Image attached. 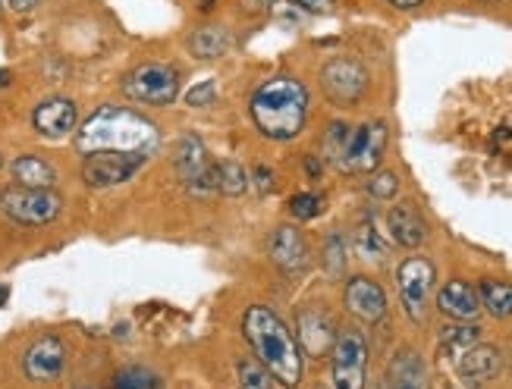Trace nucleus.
<instances>
[{
  "label": "nucleus",
  "mask_w": 512,
  "mask_h": 389,
  "mask_svg": "<svg viewBox=\"0 0 512 389\" xmlns=\"http://www.w3.org/2000/svg\"><path fill=\"white\" fill-rule=\"evenodd\" d=\"M267 255H271V261L286 273V277H299V273H305L311 264L308 242L296 226H277L271 242H267Z\"/></svg>",
  "instance_id": "nucleus-14"
},
{
  "label": "nucleus",
  "mask_w": 512,
  "mask_h": 389,
  "mask_svg": "<svg viewBox=\"0 0 512 389\" xmlns=\"http://www.w3.org/2000/svg\"><path fill=\"white\" fill-rule=\"evenodd\" d=\"M343 299H346L349 314L359 317L362 324H381V320L387 317V295L368 277H352L346 283Z\"/></svg>",
  "instance_id": "nucleus-15"
},
{
  "label": "nucleus",
  "mask_w": 512,
  "mask_h": 389,
  "mask_svg": "<svg viewBox=\"0 0 512 389\" xmlns=\"http://www.w3.org/2000/svg\"><path fill=\"white\" fill-rule=\"evenodd\" d=\"M0 167H4V157H0Z\"/></svg>",
  "instance_id": "nucleus-41"
},
{
  "label": "nucleus",
  "mask_w": 512,
  "mask_h": 389,
  "mask_svg": "<svg viewBox=\"0 0 512 389\" xmlns=\"http://www.w3.org/2000/svg\"><path fill=\"white\" fill-rule=\"evenodd\" d=\"M246 189H249V173L242 170V164H236V160H217V192L236 198Z\"/></svg>",
  "instance_id": "nucleus-25"
},
{
  "label": "nucleus",
  "mask_w": 512,
  "mask_h": 389,
  "mask_svg": "<svg viewBox=\"0 0 512 389\" xmlns=\"http://www.w3.org/2000/svg\"><path fill=\"white\" fill-rule=\"evenodd\" d=\"M456 371L465 383H487L503 371V352L497 346L475 342L472 349H465L456 358Z\"/></svg>",
  "instance_id": "nucleus-17"
},
{
  "label": "nucleus",
  "mask_w": 512,
  "mask_h": 389,
  "mask_svg": "<svg viewBox=\"0 0 512 389\" xmlns=\"http://www.w3.org/2000/svg\"><path fill=\"white\" fill-rule=\"evenodd\" d=\"M475 342H481V327L478 324H469V320H462V324L443 327L440 330V355L459 358L465 349H472Z\"/></svg>",
  "instance_id": "nucleus-23"
},
{
  "label": "nucleus",
  "mask_w": 512,
  "mask_h": 389,
  "mask_svg": "<svg viewBox=\"0 0 512 389\" xmlns=\"http://www.w3.org/2000/svg\"><path fill=\"white\" fill-rule=\"evenodd\" d=\"M76 123H79V113H76V104L70 98H48L41 101L32 113V126L41 139H66L70 132H76Z\"/></svg>",
  "instance_id": "nucleus-16"
},
{
  "label": "nucleus",
  "mask_w": 512,
  "mask_h": 389,
  "mask_svg": "<svg viewBox=\"0 0 512 389\" xmlns=\"http://www.w3.org/2000/svg\"><path fill=\"white\" fill-rule=\"evenodd\" d=\"M252 182L258 186V192H261V195H267V192H274V186H277V176H274V170H271V167L258 164V167L252 170Z\"/></svg>",
  "instance_id": "nucleus-34"
},
{
  "label": "nucleus",
  "mask_w": 512,
  "mask_h": 389,
  "mask_svg": "<svg viewBox=\"0 0 512 389\" xmlns=\"http://www.w3.org/2000/svg\"><path fill=\"white\" fill-rule=\"evenodd\" d=\"M7 299H10V286L0 283V305H7Z\"/></svg>",
  "instance_id": "nucleus-40"
},
{
  "label": "nucleus",
  "mask_w": 512,
  "mask_h": 389,
  "mask_svg": "<svg viewBox=\"0 0 512 389\" xmlns=\"http://www.w3.org/2000/svg\"><path fill=\"white\" fill-rule=\"evenodd\" d=\"M365 371H368L365 333L355 327L337 330V342H333V349H330L333 389H365Z\"/></svg>",
  "instance_id": "nucleus-4"
},
{
  "label": "nucleus",
  "mask_w": 512,
  "mask_h": 389,
  "mask_svg": "<svg viewBox=\"0 0 512 389\" xmlns=\"http://www.w3.org/2000/svg\"><path fill=\"white\" fill-rule=\"evenodd\" d=\"M321 208H324V201L315 192H299V195L289 198V214H293L296 220H315L321 214Z\"/></svg>",
  "instance_id": "nucleus-30"
},
{
  "label": "nucleus",
  "mask_w": 512,
  "mask_h": 389,
  "mask_svg": "<svg viewBox=\"0 0 512 389\" xmlns=\"http://www.w3.org/2000/svg\"><path fill=\"white\" fill-rule=\"evenodd\" d=\"M145 154H126V151H95L82 160V179L92 189H114L123 186L145 167Z\"/></svg>",
  "instance_id": "nucleus-8"
},
{
  "label": "nucleus",
  "mask_w": 512,
  "mask_h": 389,
  "mask_svg": "<svg viewBox=\"0 0 512 389\" xmlns=\"http://www.w3.org/2000/svg\"><path fill=\"white\" fill-rule=\"evenodd\" d=\"M324 270H327V277L330 280H340L343 277V270H346V242L340 233H330L324 239Z\"/></svg>",
  "instance_id": "nucleus-28"
},
{
  "label": "nucleus",
  "mask_w": 512,
  "mask_h": 389,
  "mask_svg": "<svg viewBox=\"0 0 512 389\" xmlns=\"http://www.w3.org/2000/svg\"><path fill=\"white\" fill-rule=\"evenodd\" d=\"M289 4L302 13H330L333 10V0H289Z\"/></svg>",
  "instance_id": "nucleus-35"
},
{
  "label": "nucleus",
  "mask_w": 512,
  "mask_h": 389,
  "mask_svg": "<svg viewBox=\"0 0 512 389\" xmlns=\"http://www.w3.org/2000/svg\"><path fill=\"white\" fill-rule=\"evenodd\" d=\"M66 368V346L60 336H41L26 349L22 358V371L32 383H51Z\"/></svg>",
  "instance_id": "nucleus-13"
},
{
  "label": "nucleus",
  "mask_w": 512,
  "mask_h": 389,
  "mask_svg": "<svg viewBox=\"0 0 512 389\" xmlns=\"http://www.w3.org/2000/svg\"><path fill=\"white\" fill-rule=\"evenodd\" d=\"M437 308L453 320H475L481 311L478 292L465 280H450L437 292Z\"/></svg>",
  "instance_id": "nucleus-20"
},
{
  "label": "nucleus",
  "mask_w": 512,
  "mask_h": 389,
  "mask_svg": "<svg viewBox=\"0 0 512 389\" xmlns=\"http://www.w3.org/2000/svg\"><path fill=\"white\" fill-rule=\"evenodd\" d=\"M478 302L491 317H509L512 314V283L503 280H481L478 283Z\"/></svg>",
  "instance_id": "nucleus-24"
},
{
  "label": "nucleus",
  "mask_w": 512,
  "mask_h": 389,
  "mask_svg": "<svg viewBox=\"0 0 512 389\" xmlns=\"http://www.w3.org/2000/svg\"><path fill=\"white\" fill-rule=\"evenodd\" d=\"M349 135H352V126L346 123H330L327 132H324V139H321V157L327 160V164L337 167L340 164V157L349 145Z\"/></svg>",
  "instance_id": "nucleus-26"
},
{
  "label": "nucleus",
  "mask_w": 512,
  "mask_h": 389,
  "mask_svg": "<svg viewBox=\"0 0 512 389\" xmlns=\"http://www.w3.org/2000/svg\"><path fill=\"white\" fill-rule=\"evenodd\" d=\"M189 54L195 60H217V57H224L230 51V32L224 26H202V29H195L189 35Z\"/></svg>",
  "instance_id": "nucleus-22"
},
{
  "label": "nucleus",
  "mask_w": 512,
  "mask_h": 389,
  "mask_svg": "<svg viewBox=\"0 0 512 389\" xmlns=\"http://www.w3.org/2000/svg\"><path fill=\"white\" fill-rule=\"evenodd\" d=\"M249 110L261 135L274 142H289L305 126L308 91L296 76H274L255 88Z\"/></svg>",
  "instance_id": "nucleus-3"
},
{
  "label": "nucleus",
  "mask_w": 512,
  "mask_h": 389,
  "mask_svg": "<svg viewBox=\"0 0 512 389\" xmlns=\"http://www.w3.org/2000/svg\"><path fill=\"white\" fill-rule=\"evenodd\" d=\"M214 98H217V82L214 79H205V82H198V85H192L186 91V104L189 107H208V104H214Z\"/></svg>",
  "instance_id": "nucleus-32"
},
{
  "label": "nucleus",
  "mask_w": 512,
  "mask_h": 389,
  "mask_svg": "<svg viewBox=\"0 0 512 389\" xmlns=\"http://www.w3.org/2000/svg\"><path fill=\"white\" fill-rule=\"evenodd\" d=\"M399 192V176L393 170H381V173H371L368 179V195L377 201H390Z\"/></svg>",
  "instance_id": "nucleus-31"
},
{
  "label": "nucleus",
  "mask_w": 512,
  "mask_h": 389,
  "mask_svg": "<svg viewBox=\"0 0 512 389\" xmlns=\"http://www.w3.org/2000/svg\"><path fill=\"white\" fill-rule=\"evenodd\" d=\"M114 389H154V377L142 368H132V371H123L117 377Z\"/></svg>",
  "instance_id": "nucleus-33"
},
{
  "label": "nucleus",
  "mask_w": 512,
  "mask_h": 389,
  "mask_svg": "<svg viewBox=\"0 0 512 389\" xmlns=\"http://www.w3.org/2000/svg\"><path fill=\"white\" fill-rule=\"evenodd\" d=\"M296 330H299V346H302V352L311 355V358L330 355L333 342H337V324H333V317L324 308H318V305H308V308L299 311Z\"/></svg>",
  "instance_id": "nucleus-12"
},
{
  "label": "nucleus",
  "mask_w": 512,
  "mask_h": 389,
  "mask_svg": "<svg viewBox=\"0 0 512 389\" xmlns=\"http://www.w3.org/2000/svg\"><path fill=\"white\" fill-rule=\"evenodd\" d=\"M242 333H246L255 358L267 368L277 383L283 386H299L302 383V349L296 336L289 333L283 320L264 305H252L242 317Z\"/></svg>",
  "instance_id": "nucleus-2"
},
{
  "label": "nucleus",
  "mask_w": 512,
  "mask_h": 389,
  "mask_svg": "<svg viewBox=\"0 0 512 389\" xmlns=\"http://www.w3.org/2000/svg\"><path fill=\"white\" fill-rule=\"evenodd\" d=\"M355 248H359L365 258H384L387 255V242L381 239V233L374 230L371 220L359 223V230H355Z\"/></svg>",
  "instance_id": "nucleus-29"
},
{
  "label": "nucleus",
  "mask_w": 512,
  "mask_h": 389,
  "mask_svg": "<svg viewBox=\"0 0 512 389\" xmlns=\"http://www.w3.org/2000/svg\"><path fill=\"white\" fill-rule=\"evenodd\" d=\"M321 88L333 107H355L368 91V70L355 57H333L321 66Z\"/></svg>",
  "instance_id": "nucleus-7"
},
{
  "label": "nucleus",
  "mask_w": 512,
  "mask_h": 389,
  "mask_svg": "<svg viewBox=\"0 0 512 389\" xmlns=\"http://www.w3.org/2000/svg\"><path fill=\"white\" fill-rule=\"evenodd\" d=\"M173 164H176V173L186 182L189 189L195 192H217V164L208 160V151L202 145L198 135H183L180 145H176V154H173Z\"/></svg>",
  "instance_id": "nucleus-11"
},
{
  "label": "nucleus",
  "mask_w": 512,
  "mask_h": 389,
  "mask_svg": "<svg viewBox=\"0 0 512 389\" xmlns=\"http://www.w3.org/2000/svg\"><path fill=\"white\" fill-rule=\"evenodd\" d=\"M387 389H431L428 364L421 361L418 352L403 349L396 352L387 368Z\"/></svg>",
  "instance_id": "nucleus-19"
},
{
  "label": "nucleus",
  "mask_w": 512,
  "mask_h": 389,
  "mask_svg": "<svg viewBox=\"0 0 512 389\" xmlns=\"http://www.w3.org/2000/svg\"><path fill=\"white\" fill-rule=\"evenodd\" d=\"M0 208H4V214L16 223H26V226H41V223H51L63 201L57 192L51 189H10L0 195Z\"/></svg>",
  "instance_id": "nucleus-10"
},
{
  "label": "nucleus",
  "mask_w": 512,
  "mask_h": 389,
  "mask_svg": "<svg viewBox=\"0 0 512 389\" xmlns=\"http://www.w3.org/2000/svg\"><path fill=\"white\" fill-rule=\"evenodd\" d=\"M13 82V73L10 70H0V88H7Z\"/></svg>",
  "instance_id": "nucleus-39"
},
{
  "label": "nucleus",
  "mask_w": 512,
  "mask_h": 389,
  "mask_svg": "<svg viewBox=\"0 0 512 389\" xmlns=\"http://www.w3.org/2000/svg\"><path fill=\"white\" fill-rule=\"evenodd\" d=\"M387 148V126L381 120H371L362 123L359 129H352L349 135V145L340 157L337 170L343 173H374L377 164H381Z\"/></svg>",
  "instance_id": "nucleus-9"
},
{
  "label": "nucleus",
  "mask_w": 512,
  "mask_h": 389,
  "mask_svg": "<svg viewBox=\"0 0 512 389\" xmlns=\"http://www.w3.org/2000/svg\"><path fill=\"white\" fill-rule=\"evenodd\" d=\"M10 173L16 179V186L22 189H51L57 182V173L48 160H41L35 154H22L10 164Z\"/></svg>",
  "instance_id": "nucleus-21"
},
{
  "label": "nucleus",
  "mask_w": 512,
  "mask_h": 389,
  "mask_svg": "<svg viewBox=\"0 0 512 389\" xmlns=\"http://www.w3.org/2000/svg\"><path fill=\"white\" fill-rule=\"evenodd\" d=\"M387 230H390V239L403 248H418L428 239V223L415 211L412 201L393 204L390 214H387Z\"/></svg>",
  "instance_id": "nucleus-18"
},
{
  "label": "nucleus",
  "mask_w": 512,
  "mask_h": 389,
  "mask_svg": "<svg viewBox=\"0 0 512 389\" xmlns=\"http://www.w3.org/2000/svg\"><path fill=\"white\" fill-rule=\"evenodd\" d=\"M437 280V270L428 258H406L396 270V286H399V302L409 314L412 324H425L428 317V299Z\"/></svg>",
  "instance_id": "nucleus-6"
},
{
  "label": "nucleus",
  "mask_w": 512,
  "mask_h": 389,
  "mask_svg": "<svg viewBox=\"0 0 512 389\" xmlns=\"http://www.w3.org/2000/svg\"><path fill=\"white\" fill-rule=\"evenodd\" d=\"M387 4H393L396 10H412V7L421 4V0H387Z\"/></svg>",
  "instance_id": "nucleus-38"
},
{
  "label": "nucleus",
  "mask_w": 512,
  "mask_h": 389,
  "mask_svg": "<svg viewBox=\"0 0 512 389\" xmlns=\"http://www.w3.org/2000/svg\"><path fill=\"white\" fill-rule=\"evenodd\" d=\"M236 374H239V389H274V377L267 374L261 361L242 358L236 364Z\"/></svg>",
  "instance_id": "nucleus-27"
},
{
  "label": "nucleus",
  "mask_w": 512,
  "mask_h": 389,
  "mask_svg": "<svg viewBox=\"0 0 512 389\" xmlns=\"http://www.w3.org/2000/svg\"><path fill=\"white\" fill-rule=\"evenodd\" d=\"M41 4V0H10V7L16 10V13H29V10H35Z\"/></svg>",
  "instance_id": "nucleus-36"
},
{
  "label": "nucleus",
  "mask_w": 512,
  "mask_h": 389,
  "mask_svg": "<svg viewBox=\"0 0 512 389\" xmlns=\"http://www.w3.org/2000/svg\"><path fill=\"white\" fill-rule=\"evenodd\" d=\"M315 389H321V386H315Z\"/></svg>",
  "instance_id": "nucleus-42"
},
{
  "label": "nucleus",
  "mask_w": 512,
  "mask_h": 389,
  "mask_svg": "<svg viewBox=\"0 0 512 389\" xmlns=\"http://www.w3.org/2000/svg\"><path fill=\"white\" fill-rule=\"evenodd\" d=\"M161 135L142 113L117 107V104H104L98 107L92 117L76 129V148L79 154H95V151H126V154H145L158 148Z\"/></svg>",
  "instance_id": "nucleus-1"
},
{
  "label": "nucleus",
  "mask_w": 512,
  "mask_h": 389,
  "mask_svg": "<svg viewBox=\"0 0 512 389\" xmlns=\"http://www.w3.org/2000/svg\"><path fill=\"white\" fill-rule=\"evenodd\" d=\"M305 170H308L311 179H318V176H321V160H318L315 154H311V157L305 160Z\"/></svg>",
  "instance_id": "nucleus-37"
},
{
  "label": "nucleus",
  "mask_w": 512,
  "mask_h": 389,
  "mask_svg": "<svg viewBox=\"0 0 512 389\" xmlns=\"http://www.w3.org/2000/svg\"><path fill=\"white\" fill-rule=\"evenodd\" d=\"M123 95L136 104L167 107L180 95V76L167 63H142L123 79Z\"/></svg>",
  "instance_id": "nucleus-5"
}]
</instances>
